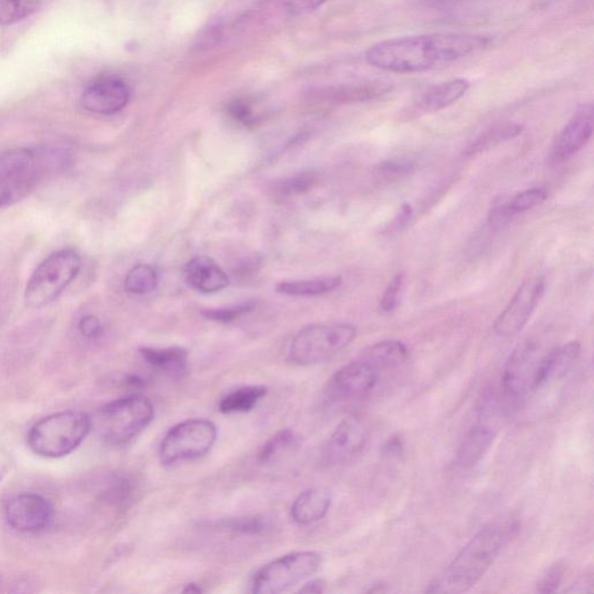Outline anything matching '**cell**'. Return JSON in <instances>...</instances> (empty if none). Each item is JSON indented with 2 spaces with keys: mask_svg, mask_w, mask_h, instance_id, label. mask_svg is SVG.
I'll return each mask as SVG.
<instances>
[{
  "mask_svg": "<svg viewBox=\"0 0 594 594\" xmlns=\"http://www.w3.org/2000/svg\"><path fill=\"white\" fill-rule=\"evenodd\" d=\"M226 113L232 120L243 124L253 125L256 122V117L250 103L242 99H235L228 103Z\"/></svg>",
  "mask_w": 594,
  "mask_h": 594,
  "instance_id": "obj_37",
  "label": "cell"
},
{
  "mask_svg": "<svg viewBox=\"0 0 594 594\" xmlns=\"http://www.w3.org/2000/svg\"><path fill=\"white\" fill-rule=\"evenodd\" d=\"M581 344L578 342L567 343L554 349L540 360L535 390L542 389L552 382L558 381L571 373L576 366L581 355Z\"/></svg>",
  "mask_w": 594,
  "mask_h": 594,
  "instance_id": "obj_17",
  "label": "cell"
},
{
  "mask_svg": "<svg viewBox=\"0 0 594 594\" xmlns=\"http://www.w3.org/2000/svg\"><path fill=\"white\" fill-rule=\"evenodd\" d=\"M404 285V275L396 274L390 282L389 288L385 289L382 299L380 300V312L385 315H390L395 312L401 292Z\"/></svg>",
  "mask_w": 594,
  "mask_h": 594,
  "instance_id": "obj_35",
  "label": "cell"
},
{
  "mask_svg": "<svg viewBox=\"0 0 594 594\" xmlns=\"http://www.w3.org/2000/svg\"><path fill=\"white\" fill-rule=\"evenodd\" d=\"M521 533L513 520L497 521L480 530L426 590L431 593H462L473 588Z\"/></svg>",
  "mask_w": 594,
  "mask_h": 594,
  "instance_id": "obj_2",
  "label": "cell"
},
{
  "mask_svg": "<svg viewBox=\"0 0 594 594\" xmlns=\"http://www.w3.org/2000/svg\"><path fill=\"white\" fill-rule=\"evenodd\" d=\"M131 99V90L117 74H101L85 89L82 107L94 114L121 112Z\"/></svg>",
  "mask_w": 594,
  "mask_h": 594,
  "instance_id": "obj_13",
  "label": "cell"
},
{
  "mask_svg": "<svg viewBox=\"0 0 594 594\" xmlns=\"http://www.w3.org/2000/svg\"><path fill=\"white\" fill-rule=\"evenodd\" d=\"M9 525L24 533L46 528L53 519L50 503L38 494H22L12 499L6 509Z\"/></svg>",
  "mask_w": 594,
  "mask_h": 594,
  "instance_id": "obj_15",
  "label": "cell"
},
{
  "mask_svg": "<svg viewBox=\"0 0 594 594\" xmlns=\"http://www.w3.org/2000/svg\"><path fill=\"white\" fill-rule=\"evenodd\" d=\"M300 445V437L292 430H282L273 435L260 453L262 463H272L292 453Z\"/></svg>",
  "mask_w": 594,
  "mask_h": 594,
  "instance_id": "obj_28",
  "label": "cell"
},
{
  "mask_svg": "<svg viewBox=\"0 0 594 594\" xmlns=\"http://www.w3.org/2000/svg\"><path fill=\"white\" fill-rule=\"evenodd\" d=\"M326 2L328 0H269L265 10L274 11L276 16L295 18L313 12Z\"/></svg>",
  "mask_w": 594,
  "mask_h": 594,
  "instance_id": "obj_31",
  "label": "cell"
},
{
  "mask_svg": "<svg viewBox=\"0 0 594 594\" xmlns=\"http://www.w3.org/2000/svg\"><path fill=\"white\" fill-rule=\"evenodd\" d=\"M316 182L318 175L314 172L299 173L278 183L275 193L283 198L302 194L313 189Z\"/></svg>",
  "mask_w": 594,
  "mask_h": 594,
  "instance_id": "obj_33",
  "label": "cell"
},
{
  "mask_svg": "<svg viewBox=\"0 0 594 594\" xmlns=\"http://www.w3.org/2000/svg\"><path fill=\"white\" fill-rule=\"evenodd\" d=\"M406 345L400 341H383L370 346L361 359L368 361L383 376L402 369L409 360Z\"/></svg>",
  "mask_w": 594,
  "mask_h": 594,
  "instance_id": "obj_21",
  "label": "cell"
},
{
  "mask_svg": "<svg viewBox=\"0 0 594 594\" xmlns=\"http://www.w3.org/2000/svg\"><path fill=\"white\" fill-rule=\"evenodd\" d=\"M382 377L366 360L359 358L333 374L325 393L333 403L366 400L377 391Z\"/></svg>",
  "mask_w": 594,
  "mask_h": 594,
  "instance_id": "obj_9",
  "label": "cell"
},
{
  "mask_svg": "<svg viewBox=\"0 0 594 594\" xmlns=\"http://www.w3.org/2000/svg\"><path fill=\"white\" fill-rule=\"evenodd\" d=\"M594 127V112L591 103L577 109L556 137L551 152L554 163L570 161L591 140Z\"/></svg>",
  "mask_w": 594,
  "mask_h": 594,
  "instance_id": "obj_14",
  "label": "cell"
},
{
  "mask_svg": "<svg viewBox=\"0 0 594 594\" xmlns=\"http://www.w3.org/2000/svg\"><path fill=\"white\" fill-rule=\"evenodd\" d=\"M36 165L32 152L18 150L0 157V209L20 200L34 184Z\"/></svg>",
  "mask_w": 594,
  "mask_h": 594,
  "instance_id": "obj_12",
  "label": "cell"
},
{
  "mask_svg": "<svg viewBox=\"0 0 594 594\" xmlns=\"http://www.w3.org/2000/svg\"><path fill=\"white\" fill-rule=\"evenodd\" d=\"M185 273L189 285L200 293H217L229 286L228 275L210 256L193 258Z\"/></svg>",
  "mask_w": 594,
  "mask_h": 594,
  "instance_id": "obj_19",
  "label": "cell"
},
{
  "mask_svg": "<svg viewBox=\"0 0 594 594\" xmlns=\"http://www.w3.org/2000/svg\"><path fill=\"white\" fill-rule=\"evenodd\" d=\"M545 291L546 281L542 276H532L522 283L496 320L494 330L500 338H513L527 325Z\"/></svg>",
  "mask_w": 594,
  "mask_h": 594,
  "instance_id": "obj_10",
  "label": "cell"
},
{
  "mask_svg": "<svg viewBox=\"0 0 594 594\" xmlns=\"http://www.w3.org/2000/svg\"><path fill=\"white\" fill-rule=\"evenodd\" d=\"M403 441L401 436L390 439L389 443L383 446V454L386 456L400 455L403 451Z\"/></svg>",
  "mask_w": 594,
  "mask_h": 594,
  "instance_id": "obj_42",
  "label": "cell"
},
{
  "mask_svg": "<svg viewBox=\"0 0 594 594\" xmlns=\"http://www.w3.org/2000/svg\"><path fill=\"white\" fill-rule=\"evenodd\" d=\"M410 170V164L407 165L405 163L389 162L379 165L377 173L383 177L390 178L406 173Z\"/></svg>",
  "mask_w": 594,
  "mask_h": 594,
  "instance_id": "obj_40",
  "label": "cell"
},
{
  "mask_svg": "<svg viewBox=\"0 0 594 594\" xmlns=\"http://www.w3.org/2000/svg\"><path fill=\"white\" fill-rule=\"evenodd\" d=\"M268 395L262 385H249L226 395L220 403L223 413L248 412Z\"/></svg>",
  "mask_w": 594,
  "mask_h": 594,
  "instance_id": "obj_27",
  "label": "cell"
},
{
  "mask_svg": "<svg viewBox=\"0 0 594 594\" xmlns=\"http://www.w3.org/2000/svg\"><path fill=\"white\" fill-rule=\"evenodd\" d=\"M91 427V419L82 411L54 413L32 427L29 444L40 456L63 457L81 446Z\"/></svg>",
  "mask_w": 594,
  "mask_h": 594,
  "instance_id": "obj_3",
  "label": "cell"
},
{
  "mask_svg": "<svg viewBox=\"0 0 594 594\" xmlns=\"http://www.w3.org/2000/svg\"><path fill=\"white\" fill-rule=\"evenodd\" d=\"M356 333V328L349 323L309 325L294 335L290 359L302 366L323 363L348 348Z\"/></svg>",
  "mask_w": 594,
  "mask_h": 594,
  "instance_id": "obj_6",
  "label": "cell"
},
{
  "mask_svg": "<svg viewBox=\"0 0 594 594\" xmlns=\"http://www.w3.org/2000/svg\"><path fill=\"white\" fill-rule=\"evenodd\" d=\"M326 584L322 580H314L308 582L303 587H301V593H323L325 591Z\"/></svg>",
  "mask_w": 594,
  "mask_h": 594,
  "instance_id": "obj_43",
  "label": "cell"
},
{
  "mask_svg": "<svg viewBox=\"0 0 594 594\" xmlns=\"http://www.w3.org/2000/svg\"><path fill=\"white\" fill-rule=\"evenodd\" d=\"M369 441L366 423L352 416L344 420L331 434L324 456L330 463L342 462L363 450Z\"/></svg>",
  "mask_w": 594,
  "mask_h": 594,
  "instance_id": "obj_16",
  "label": "cell"
},
{
  "mask_svg": "<svg viewBox=\"0 0 594 594\" xmlns=\"http://www.w3.org/2000/svg\"><path fill=\"white\" fill-rule=\"evenodd\" d=\"M147 364L171 377H183L188 370L189 353L182 348L140 350Z\"/></svg>",
  "mask_w": 594,
  "mask_h": 594,
  "instance_id": "obj_23",
  "label": "cell"
},
{
  "mask_svg": "<svg viewBox=\"0 0 594 594\" xmlns=\"http://www.w3.org/2000/svg\"><path fill=\"white\" fill-rule=\"evenodd\" d=\"M542 356L534 342L527 341L510 355L502 374L505 395L513 400L525 397L535 392L536 373Z\"/></svg>",
  "mask_w": 594,
  "mask_h": 594,
  "instance_id": "obj_11",
  "label": "cell"
},
{
  "mask_svg": "<svg viewBox=\"0 0 594 594\" xmlns=\"http://www.w3.org/2000/svg\"><path fill=\"white\" fill-rule=\"evenodd\" d=\"M44 0H0V24L10 26L36 13Z\"/></svg>",
  "mask_w": 594,
  "mask_h": 594,
  "instance_id": "obj_30",
  "label": "cell"
},
{
  "mask_svg": "<svg viewBox=\"0 0 594 594\" xmlns=\"http://www.w3.org/2000/svg\"><path fill=\"white\" fill-rule=\"evenodd\" d=\"M224 528L244 533V534H263L270 528L266 520L260 516H248V519L230 520L222 524Z\"/></svg>",
  "mask_w": 594,
  "mask_h": 594,
  "instance_id": "obj_36",
  "label": "cell"
},
{
  "mask_svg": "<svg viewBox=\"0 0 594 594\" xmlns=\"http://www.w3.org/2000/svg\"><path fill=\"white\" fill-rule=\"evenodd\" d=\"M152 420L151 402L143 396L132 395L103 405L92 425L107 443L123 445L145 430Z\"/></svg>",
  "mask_w": 594,
  "mask_h": 594,
  "instance_id": "obj_4",
  "label": "cell"
},
{
  "mask_svg": "<svg viewBox=\"0 0 594 594\" xmlns=\"http://www.w3.org/2000/svg\"><path fill=\"white\" fill-rule=\"evenodd\" d=\"M331 494L322 487L309 489L294 502L291 514L299 525H310L324 519L331 507Z\"/></svg>",
  "mask_w": 594,
  "mask_h": 594,
  "instance_id": "obj_22",
  "label": "cell"
},
{
  "mask_svg": "<svg viewBox=\"0 0 594 594\" xmlns=\"http://www.w3.org/2000/svg\"><path fill=\"white\" fill-rule=\"evenodd\" d=\"M492 37L476 33H429L384 40L370 47L366 62L376 69L423 73L442 69L480 53Z\"/></svg>",
  "mask_w": 594,
  "mask_h": 594,
  "instance_id": "obj_1",
  "label": "cell"
},
{
  "mask_svg": "<svg viewBox=\"0 0 594 594\" xmlns=\"http://www.w3.org/2000/svg\"><path fill=\"white\" fill-rule=\"evenodd\" d=\"M471 89L466 79H455L435 84L423 92L416 101V109L423 113H435L451 108Z\"/></svg>",
  "mask_w": 594,
  "mask_h": 594,
  "instance_id": "obj_20",
  "label": "cell"
},
{
  "mask_svg": "<svg viewBox=\"0 0 594 594\" xmlns=\"http://www.w3.org/2000/svg\"><path fill=\"white\" fill-rule=\"evenodd\" d=\"M567 593H587L593 592V576L585 575L576 580L570 587L565 588Z\"/></svg>",
  "mask_w": 594,
  "mask_h": 594,
  "instance_id": "obj_41",
  "label": "cell"
},
{
  "mask_svg": "<svg viewBox=\"0 0 594 594\" xmlns=\"http://www.w3.org/2000/svg\"><path fill=\"white\" fill-rule=\"evenodd\" d=\"M565 574V567L563 564H554L542 575L536 584V591L540 593H552L557 591L561 586Z\"/></svg>",
  "mask_w": 594,
  "mask_h": 594,
  "instance_id": "obj_38",
  "label": "cell"
},
{
  "mask_svg": "<svg viewBox=\"0 0 594 594\" xmlns=\"http://www.w3.org/2000/svg\"><path fill=\"white\" fill-rule=\"evenodd\" d=\"M159 285V274L150 265H137L125 275L124 289L128 293L135 295H144L154 290Z\"/></svg>",
  "mask_w": 594,
  "mask_h": 594,
  "instance_id": "obj_29",
  "label": "cell"
},
{
  "mask_svg": "<svg viewBox=\"0 0 594 594\" xmlns=\"http://www.w3.org/2000/svg\"><path fill=\"white\" fill-rule=\"evenodd\" d=\"M391 91L392 87L389 83L376 81L332 88L325 95L334 102H364L377 99Z\"/></svg>",
  "mask_w": 594,
  "mask_h": 594,
  "instance_id": "obj_25",
  "label": "cell"
},
{
  "mask_svg": "<svg viewBox=\"0 0 594 594\" xmlns=\"http://www.w3.org/2000/svg\"><path fill=\"white\" fill-rule=\"evenodd\" d=\"M523 131V124L515 122H503L489 127L474 140L472 144H470L467 154L469 157H475V154L482 153L512 139L519 138Z\"/></svg>",
  "mask_w": 594,
  "mask_h": 594,
  "instance_id": "obj_26",
  "label": "cell"
},
{
  "mask_svg": "<svg viewBox=\"0 0 594 594\" xmlns=\"http://www.w3.org/2000/svg\"><path fill=\"white\" fill-rule=\"evenodd\" d=\"M496 437L494 426L480 422L474 425L459 447L456 462L462 469H473L484 459Z\"/></svg>",
  "mask_w": 594,
  "mask_h": 594,
  "instance_id": "obj_18",
  "label": "cell"
},
{
  "mask_svg": "<svg viewBox=\"0 0 594 594\" xmlns=\"http://www.w3.org/2000/svg\"><path fill=\"white\" fill-rule=\"evenodd\" d=\"M342 285L341 276H325L309 280L280 282L276 291L289 296H319L338 290Z\"/></svg>",
  "mask_w": 594,
  "mask_h": 594,
  "instance_id": "obj_24",
  "label": "cell"
},
{
  "mask_svg": "<svg viewBox=\"0 0 594 594\" xmlns=\"http://www.w3.org/2000/svg\"><path fill=\"white\" fill-rule=\"evenodd\" d=\"M254 308L253 302H245L236 305L225 306V308H219V309H207L203 310L202 315L205 319L221 322V323H229L232 321H235L236 319H240L244 314H248L252 312V309Z\"/></svg>",
  "mask_w": 594,
  "mask_h": 594,
  "instance_id": "obj_34",
  "label": "cell"
},
{
  "mask_svg": "<svg viewBox=\"0 0 594 594\" xmlns=\"http://www.w3.org/2000/svg\"><path fill=\"white\" fill-rule=\"evenodd\" d=\"M218 439V429L207 420H190L172 427L163 439L160 457L165 466L194 460L209 453Z\"/></svg>",
  "mask_w": 594,
  "mask_h": 594,
  "instance_id": "obj_8",
  "label": "cell"
},
{
  "mask_svg": "<svg viewBox=\"0 0 594 594\" xmlns=\"http://www.w3.org/2000/svg\"><path fill=\"white\" fill-rule=\"evenodd\" d=\"M548 193L545 189H531L519 194H515L511 200L502 204V209L510 219L513 215L526 213L536 205L545 202Z\"/></svg>",
  "mask_w": 594,
  "mask_h": 594,
  "instance_id": "obj_32",
  "label": "cell"
},
{
  "mask_svg": "<svg viewBox=\"0 0 594 594\" xmlns=\"http://www.w3.org/2000/svg\"><path fill=\"white\" fill-rule=\"evenodd\" d=\"M79 330L84 339L95 341L101 338L103 328L97 316L88 315L80 321Z\"/></svg>",
  "mask_w": 594,
  "mask_h": 594,
  "instance_id": "obj_39",
  "label": "cell"
},
{
  "mask_svg": "<svg viewBox=\"0 0 594 594\" xmlns=\"http://www.w3.org/2000/svg\"><path fill=\"white\" fill-rule=\"evenodd\" d=\"M124 383L129 386V389L139 390L142 389V386L145 384V381L138 375H131L124 380Z\"/></svg>",
  "mask_w": 594,
  "mask_h": 594,
  "instance_id": "obj_44",
  "label": "cell"
},
{
  "mask_svg": "<svg viewBox=\"0 0 594 594\" xmlns=\"http://www.w3.org/2000/svg\"><path fill=\"white\" fill-rule=\"evenodd\" d=\"M81 269V255L73 250L50 254L32 273L24 290L26 303L41 308L54 302L80 274Z\"/></svg>",
  "mask_w": 594,
  "mask_h": 594,
  "instance_id": "obj_5",
  "label": "cell"
},
{
  "mask_svg": "<svg viewBox=\"0 0 594 594\" xmlns=\"http://www.w3.org/2000/svg\"><path fill=\"white\" fill-rule=\"evenodd\" d=\"M187 593H200L202 592L201 587L197 584H189L188 587L184 590Z\"/></svg>",
  "mask_w": 594,
  "mask_h": 594,
  "instance_id": "obj_45",
  "label": "cell"
},
{
  "mask_svg": "<svg viewBox=\"0 0 594 594\" xmlns=\"http://www.w3.org/2000/svg\"><path fill=\"white\" fill-rule=\"evenodd\" d=\"M321 563L322 558L315 552H298L276 558L254 575L252 591L256 594L285 592L315 575Z\"/></svg>",
  "mask_w": 594,
  "mask_h": 594,
  "instance_id": "obj_7",
  "label": "cell"
}]
</instances>
